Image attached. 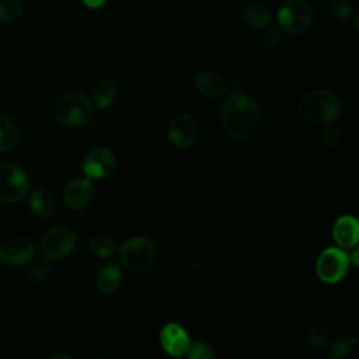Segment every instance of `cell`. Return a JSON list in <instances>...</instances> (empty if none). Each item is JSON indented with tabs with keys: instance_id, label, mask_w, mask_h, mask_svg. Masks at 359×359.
<instances>
[{
	"instance_id": "6da1fadb",
	"label": "cell",
	"mask_w": 359,
	"mask_h": 359,
	"mask_svg": "<svg viewBox=\"0 0 359 359\" xmlns=\"http://www.w3.org/2000/svg\"><path fill=\"white\" fill-rule=\"evenodd\" d=\"M222 123L236 139L252 137L261 125V108L257 100L241 93L230 95L222 107Z\"/></svg>"
},
{
	"instance_id": "7a4b0ae2",
	"label": "cell",
	"mask_w": 359,
	"mask_h": 359,
	"mask_svg": "<svg viewBox=\"0 0 359 359\" xmlns=\"http://www.w3.org/2000/svg\"><path fill=\"white\" fill-rule=\"evenodd\" d=\"M299 111L310 123L327 125L332 123L339 116L341 104L334 93L324 88H316L302 97Z\"/></svg>"
},
{
	"instance_id": "3957f363",
	"label": "cell",
	"mask_w": 359,
	"mask_h": 359,
	"mask_svg": "<svg viewBox=\"0 0 359 359\" xmlns=\"http://www.w3.org/2000/svg\"><path fill=\"white\" fill-rule=\"evenodd\" d=\"M93 105L90 100L79 93H70L57 100L55 116L65 126H81L93 118Z\"/></svg>"
},
{
	"instance_id": "277c9868",
	"label": "cell",
	"mask_w": 359,
	"mask_h": 359,
	"mask_svg": "<svg viewBox=\"0 0 359 359\" xmlns=\"http://www.w3.org/2000/svg\"><path fill=\"white\" fill-rule=\"evenodd\" d=\"M156 258V247L146 237H132L119 247L121 264L133 272L146 271Z\"/></svg>"
},
{
	"instance_id": "5b68a950",
	"label": "cell",
	"mask_w": 359,
	"mask_h": 359,
	"mask_svg": "<svg viewBox=\"0 0 359 359\" xmlns=\"http://www.w3.org/2000/svg\"><path fill=\"white\" fill-rule=\"evenodd\" d=\"M278 24L290 35H302L313 24V10L304 0H287L278 10Z\"/></svg>"
},
{
	"instance_id": "8992f818",
	"label": "cell",
	"mask_w": 359,
	"mask_h": 359,
	"mask_svg": "<svg viewBox=\"0 0 359 359\" xmlns=\"http://www.w3.org/2000/svg\"><path fill=\"white\" fill-rule=\"evenodd\" d=\"M29 188L25 171L13 163H0V202L15 203L21 201Z\"/></svg>"
},
{
	"instance_id": "52a82bcc",
	"label": "cell",
	"mask_w": 359,
	"mask_h": 359,
	"mask_svg": "<svg viewBox=\"0 0 359 359\" xmlns=\"http://www.w3.org/2000/svg\"><path fill=\"white\" fill-rule=\"evenodd\" d=\"M349 257L341 248H327L324 250L316 264V272L321 282L324 283H337L348 272Z\"/></svg>"
},
{
	"instance_id": "ba28073f",
	"label": "cell",
	"mask_w": 359,
	"mask_h": 359,
	"mask_svg": "<svg viewBox=\"0 0 359 359\" xmlns=\"http://www.w3.org/2000/svg\"><path fill=\"white\" fill-rule=\"evenodd\" d=\"M76 245V234L70 227L57 226L48 230L41 240V251L48 259L67 257Z\"/></svg>"
},
{
	"instance_id": "9c48e42d",
	"label": "cell",
	"mask_w": 359,
	"mask_h": 359,
	"mask_svg": "<svg viewBox=\"0 0 359 359\" xmlns=\"http://www.w3.org/2000/svg\"><path fill=\"white\" fill-rule=\"evenodd\" d=\"M35 257V245L25 237H11L0 244V259L10 266H22Z\"/></svg>"
},
{
	"instance_id": "30bf717a",
	"label": "cell",
	"mask_w": 359,
	"mask_h": 359,
	"mask_svg": "<svg viewBox=\"0 0 359 359\" xmlns=\"http://www.w3.org/2000/svg\"><path fill=\"white\" fill-rule=\"evenodd\" d=\"M198 137V123L188 114L175 115L168 125V139L177 149L191 147Z\"/></svg>"
},
{
	"instance_id": "8fae6325",
	"label": "cell",
	"mask_w": 359,
	"mask_h": 359,
	"mask_svg": "<svg viewBox=\"0 0 359 359\" xmlns=\"http://www.w3.org/2000/svg\"><path fill=\"white\" fill-rule=\"evenodd\" d=\"M115 154L105 149L97 147L88 151L83 160V171L87 178H105L115 168Z\"/></svg>"
},
{
	"instance_id": "7c38bea8",
	"label": "cell",
	"mask_w": 359,
	"mask_h": 359,
	"mask_svg": "<svg viewBox=\"0 0 359 359\" xmlns=\"http://www.w3.org/2000/svg\"><path fill=\"white\" fill-rule=\"evenodd\" d=\"M163 349L171 356H182L188 352L191 341L187 331L177 323H168L160 332Z\"/></svg>"
},
{
	"instance_id": "4fadbf2b",
	"label": "cell",
	"mask_w": 359,
	"mask_h": 359,
	"mask_svg": "<svg viewBox=\"0 0 359 359\" xmlns=\"http://www.w3.org/2000/svg\"><path fill=\"white\" fill-rule=\"evenodd\" d=\"M94 196L90 178H74L65 188V203L72 210L84 209Z\"/></svg>"
},
{
	"instance_id": "5bb4252c",
	"label": "cell",
	"mask_w": 359,
	"mask_h": 359,
	"mask_svg": "<svg viewBox=\"0 0 359 359\" xmlns=\"http://www.w3.org/2000/svg\"><path fill=\"white\" fill-rule=\"evenodd\" d=\"M332 237L341 248H352L359 238V224L353 216H341L332 227Z\"/></svg>"
},
{
	"instance_id": "9a60e30c",
	"label": "cell",
	"mask_w": 359,
	"mask_h": 359,
	"mask_svg": "<svg viewBox=\"0 0 359 359\" xmlns=\"http://www.w3.org/2000/svg\"><path fill=\"white\" fill-rule=\"evenodd\" d=\"M198 91L206 98H220L226 93L224 80L213 72H202L195 79Z\"/></svg>"
},
{
	"instance_id": "2e32d148",
	"label": "cell",
	"mask_w": 359,
	"mask_h": 359,
	"mask_svg": "<svg viewBox=\"0 0 359 359\" xmlns=\"http://www.w3.org/2000/svg\"><path fill=\"white\" fill-rule=\"evenodd\" d=\"M122 283V272L114 262L104 264L97 273V286L105 294L115 293Z\"/></svg>"
},
{
	"instance_id": "e0dca14e",
	"label": "cell",
	"mask_w": 359,
	"mask_h": 359,
	"mask_svg": "<svg viewBox=\"0 0 359 359\" xmlns=\"http://www.w3.org/2000/svg\"><path fill=\"white\" fill-rule=\"evenodd\" d=\"M29 208L35 216L41 219H48L53 215L55 202L48 191L36 188L29 195Z\"/></svg>"
},
{
	"instance_id": "ac0fdd59",
	"label": "cell",
	"mask_w": 359,
	"mask_h": 359,
	"mask_svg": "<svg viewBox=\"0 0 359 359\" xmlns=\"http://www.w3.org/2000/svg\"><path fill=\"white\" fill-rule=\"evenodd\" d=\"M244 21L252 28H266L272 20V13L269 7L262 3H252L248 4L243 10Z\"/></svg>"
},
{
	"instance_id": "d6986e66",
	"label": "cell",
	"mask_w": 359,
	"mask_h": 359,
	"mask_svg": "<svg viewBox=\"0 0 359 359\" xmlns=\"http://www.w3.org/2000/svg\"><path fill=\"white\" fill-rule=\"evenodd\" d=\"M18 143V130L6 115L0 114V151H8Z\"/></svg>"
},
{
	"instance_id": "ffe728a7",
	"label": "cell",
	"mask_w": 359,
	"mask_h": 359,
	"mask_svg": "<svg viewBox=\"0 0 359 359\" xmlns=\"http://www.w3.org/2000/svg\"><path fill=\"white\" fill-rule=\"evenodd\" d=\"M94 102L98 108H108L114 104L115 101V95H116V90H115V84L109 80H101L97 83V86L94 87Z\"/></svg>"
},
{
	"instance_id": "44dd1931",
	"label": "cell",
	"mask_w": 359,
	"mask_h": 359,
	"mask_svg": "<svg viewBox=\"0 0 359 359\" xmlns=\"http://www.w3.org/2000/svg\"><path fill=\"white\" fill-rule=\"evenodd\" d=\"M359 344L358 338L353 335H344L341 338H338L328 351V355L331 359H344L345 356H348Z\"/></svg>"
},
{
	"instance_id": "7402d4cb",
	"label": "cell",
	"mask_w": 359,
	"mask_h": 359,
	"mask_svg": "<svg viewBox=\"0 0 359 359\" xmlns=\"http://www.w3.org/2000/svg\"><path fill=\"white\" fill-rule=\"evenodd\" d=\"M90 250L101 258H108L115 252L116 244L111 237L104 236V234H98V236H94L90 240Z\"/></svg>"
},
{
	"instance_id": "603a6c76",
	"label": "cell",
	"mask_w": 359,
	"mask_h": 359,
	"mask_svg": "<svg viewBox=\"0 0 359 359\" xmlns=\"http://www.w3.org/2000/svg\"><path fill=\"white\" fill-rule=\"evenodd\" d=\"M50 275V264L48 259H38L29 265L27 271V279L34 285H41L48 280Z\"/></svg>"
},
{
	"instance_id": "cb8c5ba5",
	"label": "cell",
	"mask_w": 359,
	"mask_h": 359,
	"mask_svg": "<svg viewBox=\"0 0 359 359\" xmlns=\"http://www.w3.org/2000/svg\"><path fill=\"white\" fill-rule=\"evenodd\" d=\"M22 4L20 0H0V21L13 22L21 17Z\"/></svg>"
},
{
	"instance_id": "d4e9b609",
	"label": "cell",
	"mask_w": 359,
	"mask_h": 359,
	"mask_svg": "<svg viewBox=\"0 0 359 359\" xmlns=\"http://www.w3.org/2000/svg\"><path fill=\"white\" fill-rule=\"evenodd\" d=\"M307 339L310 342L311 346L317 348V349H321L324 348L327 344H328V339H330V334L328 331L321 327V325H314L307 332Z\"/></svg>"
},
{
	"instance_id": "484cf974",
	"label": "cell",
	"mask_w": 359,
	"mask_h": 359,
	"mask_svg": "<svg viewBox=\"0 0 359 359\" xmlns=\"http://www.w3.org/2000/svg\"><path fill=\"white\" fill-rule=\"evenodd\" d=\"M331 13L341 22H348L352 15V4L349 0H332Z\"/></svg>"
},
{
	"instance_id": "4316f807",
	"label": "cell",
	"mask_w": 359,
	"mask_h": 359,
	"mask_svg": "<svg viewBox=\"0 0 359 359\" xmlns=\"http://www.w3.org/2000/svg\"><path fill=\"white\" fill-rule=\"evenodd\" d=\"M188 355L191 359H210L215 356L213 348L205 342H195L189 345Z\"/></svg>"
},
{
	"instance_id": "83f0119b",
	"label": "cell",
	"mask_w": 359,
	"mask_h": 359,
	"mask_svg": "<svg viewBox=\"0 0 359 359\" xmlns=\"http://www.w3.org/2000/svg\"><path fill=\"white\" fill-rule=\"evenodd\" d=\"M339 129L332 126L331 123H327L324 130L321 132V143L325 147H335L339 143Z\"/></svg>"
},
{
	"instance_id": "f1b7e54d",
	"label": "cell",
	"mask_w": 359,
	"mask_h": 359,
	"mask_svg": "<svg viewBox=\"0 0 359 359\" xmlns=\"http://www.w3.org/2000/svg\"><path fill=\"white\" fill-rule=\"evenodd\" d=\"M280 39V32L278 28H268L266 31H264L259 36V43L264 48H272L275 46Z\"/></svg>"
},
{
	"instance_id": "f546056e",
	"label": "cell",
	"mask_w": 359,
	"mask_h": 359,
	"mask_svg": "<svg viewBox=\"0 0 359 359\" xmlns=\"http://www.w3.org/2000/svg\"><path fill=\"white\" fill-rule=\"evenodd\" d=\"M105 1L107 0H83V3L88 7V8H100V7H102L104 4H105Z\"/></svg>"
},
{
	"instance_id": "4dcf8cb0",
	"label": "cell",
	"mask_w": 359,
	"mask_h": 359,
	"mask_svg": "<svg viewBox=\"0 0 359 359\" xmlns=\"http://www.w3.org/2000/svg\"><path fill=\"white\" fill-rule=\"evenodd\" d=\"M351 258H352V262H353L355 265H358V250H356V248L352 251V255H351Z\"/></svg>"
}]
</instances>
